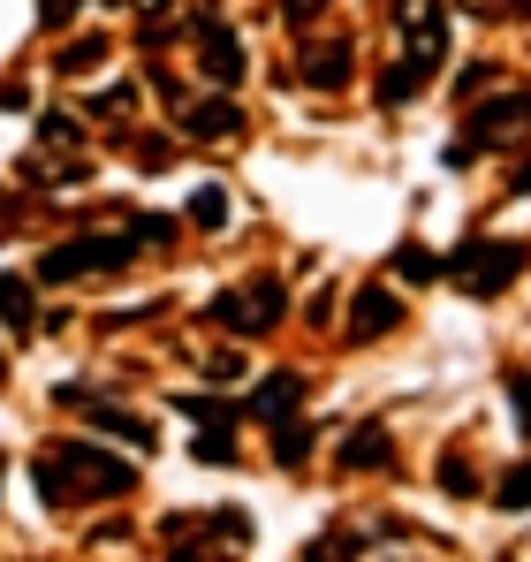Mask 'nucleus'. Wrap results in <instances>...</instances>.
I'll list each match as a JSON object with an SVG mask.
<instances>
[{"instance_id": "nucleus-1", "label": "nucleus", "mask_w": 531, "mask_h": 562, "mask_svg": "<svg viewBox=\"0 0 531 562\" xmlns=\"http://www.w3.org/2000/svg\"><path fill=\"white\" fill-rule=\"evenodd\" d=\"M395 31H403V61L380 77V106L418 99L448 61V0H395Z\"/></svg>"}, {"instance_id": "nucleus-2", "label": "nucleus", "mask_w": 531, "mask_h": 562, "mask_svg": "<svg viewBox=\"0 0 531 562\" xmlns=\"http://www.w3.org/2000/svg\"><path fill=\"white\" fill-rule=\"evenodd\" d=\"M38 494L54 509H77V502H122L129 494V464L122 457H99L91 441H61L38 457Z\"/></svg>"}, {"instance_id": "nucleus-3", "label": "nucleus", "mask_w": 531, "mask_h": 562, "mask_svg": "<svg viewBox=\"0 0 531 562\" xmlns=\"http://www.w3.org/2000/svg\"><path fill=\"white\" fill-rule=\"evenodd\" d=\"M441 274L455 289H471V296H501L509 281L524 274V244H509V236H471V244H455L441 259Z\"/></svg>"}, {"instance_id": "nucleus-4", "label": "nucleus", "mask_w": 531, "mask_h": 562, "mask_svg": "<svg viewBox=\"0 0 531 562\" xmlns=\"http://www.w3.org/2000/svg\"><path fill=\"white\" fill-rule=\"evenodd\" d=\"M281 304H289V289L273 274H259V281H244V289H221V296L205 304V319L228 327V335H266V327L281 319Z\"/></svg>"}, {"instance_id": "nucleus-5", "label": "nucleus", "mask_w": 531, "mask_h": 562, "mask_svg": "<svg viewBox=\"0 0 531 562\" xmlns=\"http://www.w3.org/2000/svg\"><path fill=\"white\" fill-rule=\"evenodd\" d=\"M129 259H137V244H129V228H122V236H77V244L46 251L38 274L46 281H77V274H114V267H129Z\"/></svg>"}, {"instance_id": "nucleus-6", "label": "nucleus", "mask_w": 531, "mask_h": 562, "mask_svg": "<svg viewBox=\"0 0 531 562\" xmlns=\"http://www.w3.org/2000/svg\"><path fill=\"white\" fill-rule=\"evenodd\" d=\"M517 137H531V92H501V99H486V106H471L463 153L478 160V153H501V145H517Z\"/></svg>"}, {"instance_id": "nucleus-7", "label": "nucleus", "mask_w": 531, "mask_h": 562, "mask_svg": "<svg viewBox=\"0 0 531 562\" xmlns=\"http://www.w3.org/2000/svg\"><path fill=\"white\" fill-rule=\"evenodd\" d=\"M190 38H197V69L213 77V85H236L244 77V46H236V31L205 8V15H190Z\"/></svg>"}, {"instance_id": "nucleus-8", "label": "nucleus", "mask_w": 531, "mask_h": 562, "mask_svg": "<svg viewBox=\"0 0 531 562\" xmlns=\"http://www.w3.org/2000/svg\"><path fill=\"white\" fill-rule=\"evenodd\" d=\"M387 327H403V296L387 281H364L357 289V312H350V342H380Z\"/></svg>"}, {"instance_id": "nucleus-9", "label": "nucleus", "mask_w": 531, "mask_h": 562, "mask_svg": "<svg viewBox=\"0 0 531 562\" xmlns=\"http://www.w3.org/2000/svg\"><path fill=\"white\" fill-rule=\"evenodd\" d=\"M182 411L197 418V464H236V418L221 411V403H205V395H182Z\"/></svg>"}, {"instance_id": "nucleus-10", "label": "nucleus", "mask_w": 531, "mask_h": 562, "mask_svg": "<svg viewBox=\"0 0 531 562\" xmlns=\"http://www.w3.org/2000/svg\"><path fill=\"white\" fill-rule=\"evenodd\" d=\"M312 92H342L350 85V38H327V46H304V69H296Z\"/></svg>"}, {"instance_id": "nucleus-11", "label": "nucleus", "mask_w": 531, "mask_h": 562, "mask_svg": "<svg viewBox=\"0 0 531 562\" xmlns=\"http://www.w3.org/2000/svg\"><path fill=\"white\" fill-rule=\"evenodd\" d=\"M244 130V114L228 106V99H197V106H182V137H197V145H228Z\"/></svg>"}, {"instance_id": "nucleus-12", "label": "nucleus", "mask_w": 531, "mask_h": 562, "mask_svg": "<svg viewBox=\"0 0 531 562\" xmlns=\"http://www.w3.org/2000/svg\"><path fill=\"white\" fill-rule=\"evenodd\" d=\"M395 464V441H387V426H357L350 441H342V471H380Z\"/></svg>"}, {"instance_id": "nucleus-13", "label": "nucleus", "mask_w": 531, "mask_h": 562, "mask_svg": "<svg viewBox=\"0 0 531 562\" xmlns=\"http://www.w3.org/2000/svg\"><path fill=\"white\" fill-rule=\"evenodd\" d=\"M296 395H304V380H296V373L259 380V387H251V418H289V411H296Z\"/></svg>"}, {"instance_id": "nucleus-14", "label": "nucleus", "mask_w": 531, "mask_h": 562, "mask_svg": "<svg viewBox=\"0 0 531 562\" xmlns=\"http://www.w3.org/2000/svg\"><path fill=\"white\" fill-rule=\"evenodd\" d=\"M84 418H91V426H106L114 441H129V449H145V457H152V426H145L137 411H106V403H84Z\"/></svg>"}, {"instance_id": "nucleus-15", "label": "nucleus", "mask_w": 531, "mask_h": 562, "mask_svg": "<svg viewBox=\"0 0 531 562\" xmlns=\"http://www.w3.org/2000/svg\"><path fill=\"white\" fill-rule=\"evenodd\" d=\"M312 441H319V434H312V426H304L296 411H289V418H273V457H281L289 471H296L304 457H312Z\"/></svg>"}, {"instance_id": "nucleus-16", "label": "nucleus", "mask_w": 531, "mask_h": 562, "mask_svg": "<svg viewBox=\"0 0 531 562\" xmlns=\"http://www.w3.org/2000/svg\"><path fill=\"white\" fill-rule=\"evenodd\" d=\"M99 61H106V38H99V31H84V38H69V46L54 54V69H61V77H91Z\"/></svg>"}, {"instance_id": "nucleus-17", "label": "nucleus", "mask_w": 531, "mask_h": 562, "mask_svg": "<svg viewBox=\"0 0 531 562\" xmlns=\"http://www.w3.org/2000/svg\"><path fill=\"white\" fill-rule=\"evenodd\" d=\"M0 319L15 327V335H31V319H38V304H31V289L15 274H0Z\"/></svg>"}, {"instance_id": "nucleus-18", "label": "nucleus", "mask_w": 531, "mask_h": 562, "mask_svg": "<svg viewBox=\"0 0 531 562\" xmlns=\"http://www.w3.org/2000/svg\"><path fill=\"white\" fill-rule=\"evenodd\" d=\"M129 244H137V251H168V244H176V221H168V213H137V221H129Z\"/></svg>"}, {"instance_id": "nucleus-19", "label": "nucleus", "mask_w": 531, "mask_h": 562, "mask_svg": "<svg viewBox=\"0 0 531 562\" xmlns=\"http://www.w3.org/2000/svg\"><path fill=\"white\" fill-rule=\"evenodd\" d=\"M190 221H197V228H221V221H228V190L197 183V190H190Z\"/></svg>"}, {"instance_id": "nucleus-20", "label": "nucleus", "mask_w": 531, "mask_h": 562, "mask_svg": "<svg viewBox=\"0 0 531 562\" xmlns=\"http://www.w3.org/2000/svg\"><path fill=\"white\" fill-rule=\"evenodd\" d=\"M433 479H441V494H448V502L478 494V471H471V457H441V471H433Z\"/></svg>"}, {"instance_id": "nucleus-21", "label": "nucleus", "mask_w": 531, "mask_h": 562, "mask_svg": "<svg viewBox=\"0 0 531 562\" xmlns=\"http://www.w3.org/2000/svg\"><path fill=\"white\" fill-rule=\"evenodd\" d=\"M395 274H403V281H433V274H441V259H433L426 244H403V251H395Z\"/></svg>"}, {"instance_id": "nucleus-22", "label": "nucleus", "mask_w": 531, "mask_h": 562, "mask_svg": "<svg viewBox=\"0 0 531 562\" xmlns=\"http://www.w3.org/2000/svg\"><path fill=\"white\" fill-rule=\"evenodd\" d=\"M494 502H501V509H531V464H517V471H509V479L494 486Z\"/></svg>"}, {"instance_id": "nucleus-23", "label": "nucleus", "mask_w": 531, "mask_h": 562, "mask_svg": "<svg viewBox=\"0 0 531 562\" xmlns=\"http://www.w3.org/2000/svg\"><path fill=\"white\" fill-rule=\"evenodd\" d=\"M509 403H517V434H531V373H501Z\"/></svg>"}, {"instance_id": "nucleus-24", "label": "nucleus", "mask_w": 531, "mask_h": 562, "mask_svg": "<svg viewBox=\"0 0 531 562\" xmlns=\"http://www.w3.org/2000/svg\"><path fill=\"white\" fill-rule=\"evenodd\" d=\"M494 77H501V69H494V61H471V69H463V77H455V99L486 92V85H494Z\"/></svg>"}, {"instance_id": "nucleus-25", "label": "nucleus", "mask_w": 531, "mask_h": 562, "mask_svg": "<svg viewBox=\"0 0 531 562\" xmlns=\"http://www.w3.org/2000/svg\"><path fill=\"white\" fill-rule=\"evenodd\" d=\"M38 137H46V145H77V122H69V114H46Z\"/></svg>"}, {"instance_id": "nucleus-26", "label": "nucleus", "mask_w": 531, "mask_h": 562, "mask_svg": "<svg viewBox=\"0 0 531 562\" xmlns=\"http://www.w3.org/2000/svg\"><path fill=\"white\" fill-rule=\"evenodd\" d=\"M471 15H531V0H463Z\"/></svg>"}, {"instance_id": "nucleus-27", "label": "nucleus", "mask_w": 531, "mask_h": 562, "mask_svg": "<svg viewBox=\"0 0 531 562\" xmlns=\"http://www.w3.org/2000/svg\"><path fill=\"white\" fill-rule=\"evenodd\" d=\"M342 555H357L350 540H312V548H304V562H342Z\"/></svg>"}, {"instance_id": "nucleus-28", "label": "nucleus", "mask_w": 531, "mask_h": 562, "mask_svg": "<svg viewBox=\"0 0 531 562\" xmlns=\"http://www.w3.org/2000/svg\"><path fill=\"white\" fill-rule=\"evenodd\" d=\"M129 153H137V160H145V168H160V160H168V153H176V145H168V137H137V145H129Z\"/></svg>"}, {"instance_id": "nucleus-29", "label": "nucleus", "mask_w": 531, "mask_h": 562, "mask_svg": "<svg viewBox=\"0 0 531 562\" xmlns=\"http://www.w3.org/2000/svg\"><path fill=\"white\" fill-rule=\"evenodd\" d=\"M213 532H221V540H251V525H244V509H221V517H213Z\"/></svg>"}, {"instance_id": "nucleus-30", "label": "nucleus", "mask_w": 531, "mask_h": 562, "mask_svg": "<svg viewBox=\"0 0 531 562\" xmlns=\"http://www.w3.org/2000/svg\"><path fill=\"white\" fill-rule=\"evenodd\" d=\"M77 8H84V0H38V23H54V31H61Z\"/></svg>"}, {"instance_id": "nucleus-31", "label": "nucleus", "mask_w": 531, "mask_h": 562, "mask_svg": "<svg viewBox=\"0 0 531 562\" xmlns=\"http://www.w3.org/2000/svg\"><path fill=\"white\" fill-rule=\"evenodd\" d=\"M319 8H327V0H281V15H289V23H312Z\"/></svg>"}, {"instance_id": "nucleus-32", "label": "nucleus", "mask_w": 531, "mask_h": 562, "mask_svg": "<svg viewBox=\"0 0 531 562\" xmlns=\"http://www.w3.org/2000/svg\"><path fill=\"white\" fill-rule=\"evenodd\" d=\"M509 190H517V198H531V160L517 168V176H509Z\"/></svg>"}, {"instance_id": "nucleus-33", "label": "nucleus", "mask_w": 531, "mask_h": 562, "mask_svg": "<svg viewBox=\"0 0 531 562\" xmlns=\"http://www.w3.org/2000/svg\"><path fill=\"white\" fill-rule=\"evenodd\" d=\"M137 15H152V23H160V15H168V0H137Z\"/></svg>"}, {"instance_id": "nucleus-34", "label": "nucleus", "mask_w": 531, "mask_h": 562, "mask_svg": "<svg viewBox=\"0 0 531 562\" xmlns=\"http://www.w3.org/2000/svg\"><path fill=\"white\" fill-rule=\"evenodd\" d=\"M168 562H205V555H190V548H176V555H168Z\"/></svg>"}, {"instance_id": "nucleus-35", "label": "nucleus", "mask_w": 531, "mask_h": 562, "mask_svg": "<svg viewBox=\"0 0 531 562\" xmlns=\"http://www.w3.org/2000/svg\"><path fill=\"white\" fill-rule=\"evenodd\" d=\"M0 380H8V358H0Z\"/></svg>"}]
</instances>
